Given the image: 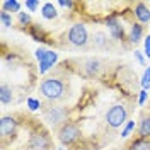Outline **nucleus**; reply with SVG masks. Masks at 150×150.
I'll use <instances>...</instances> for the list:
<instances>
[{
	"mask_svg": "<svg viewBox=\"0 0 150 150\" xmlns=\"http://www.w3.org/2000/svg\"><path fill=\"white\" fill-rule=\"evenodd\" d=\"M17 128V121L12 116H4L0 121V135L2 137H12Z\"/></svg>",
	"mask_w": 150,
	"mask_h": 150,
	"instance_id": "0eeeda50",
	"label": "nucleus"
},
{
	"mask_svg": "<svg viewBox=\"0 0 150 150\" xmlns=\"http://www.w3.org/2000/svg\"><path fill=\"white\" fill-rule=\"evenodd\" d=\"M142 34H143V28L140 24H133L130 31V41L131 43H138L142 39Z\"/></svg>",
	"mask_w": 150,
	"mask_h": 150,
	"instance_id": "f8f14e48",
	"label": "nucleus"
},
{
	"mask_svg": "<svg viewBox=\"0 0 150 150\" xmlns=\"http://www.w3.org/2000/svg\"><path fill=\"white\" fill-rule=\"evenodd\" d=\"M60 5H62V7H68V9H72V7H74V2H60Z\"/></svg>",
	"mask_w": 150,
	"mask_h": 150,
	"instance_id": "a878e982",
	"label": "nucleus"
},
{
	"mask_svg": "<svg viewBox=\"0 0 150 150\" xmlns=\"http://www.w3.org/2000/svg\"><path fill=\"white\" fill-rule=\"evenodd\" d=\"M87 29L84 24H74L70 31H68V41L74 45V46H85L87 45Z\"/></svg>",
	"mask_w": 150,
	"mask_h": 150,
	"instance_id": "20e7f679",
	"label": "nucleus"
},
{
	"mask_svg": "<svg viewBox=\"0 0 150 150\" xmlns=\"http://www.w3.org/2000/svg\"><path fill=\"white\" fill-rule=\"evenodd\" d=\"M46 55H48V51H45L43 48H39V50L36 51V58L39 60V63H41V62H45V58H46Z\"/></svg>",
	"mask_w": 150,
	"mask_h": 150,
	"instance_id": "6ab92c4d",
	"label": "nucleus"
},
{
	"mask_svg": "<svg viewBox=\"0 0 150 150\" xmlns=\"http://www.w3.org/2000/svg\"><path fill=\"white\" fill-rule=\"evenodd\" d=\"M2 7H4V12H19L21 10V4H19L17 0H5L4 4H2Z\"/></svg>",
	"mask_w": 150,
	"mask_h": 150,
	"instance_id": "ddd939ff",
	"label": "nucleus"
},
{
	"mask_svg": "<svg viewBox=\"0 0 150 150\" xmlns=\"http://www.w3.org/2000/svg\"><path fill=\"white\" fill-rule=\"evenodd\" d=\"M135 16H137V19L140 21L142 24H147L150 21V9L145 5V4H137L135 5Z\"/></svg>",
	"mask_w": 150,
	"mask_h": 150,
	"instance_id": "1a4fd4ad",
	"label": "nucleus"
},
{
	"mask_svg": "<svg viewBox=\"0 0 150 150\" xmlns=\"http://www.w3.org/2000/svg\"><path fill=\"white\" fill-rule=\"evenodd\" d=\"M79 137H80V128L75 123H65L58 131V138L63 145H72Z\"/></svg>",
	"mask_w": 150,
	"mask_h": 150,
	"instance_id": "7ed1b4c3",
	"label": "nucleus"
},
{
	"mask_svg": "<svg viewBox=\"0 0 150 150\" xmlns=\"http://www.w3.org/2000/svg\"><path fill=\"white\" fill-rule=\"evenodd\" d=\"M28 106L31 111H36V109H39L41 108V104H39V101L38 99H34V97H29L28 99Z\"/></svg>",
	"mask_w": 150,
	"mask_h": 150,
	"instance_id": "f3484780",
	"label": "nucleus"
},
{
	"mask_svg": "<svg viewBox=\"0 0 150 150\" xmlns=\"http://www.w3.org/2000/svg\"><path fill=\"white\" fill-rule=\"evenodd\" d=\"M126 116H128L126 108L121 106V104H116V106H112L111 109L108 111L106 121H108V125H109L111 128H120L123 123L126 121Z\"/></svg>",
	"mask_w": 150,
	"mask_h": 150,
	"instance_id": "f03ea898",
	"label": "nucleus"
},
{
	"mask_svg": "<svg viewBox=\"0 0 150 150\" xmlns=\"http://www.w3.org/2000/svg\"><path fill=\"white\" fill-rule=\"evenodd\" d=\"M106 24H108V28H109V31H111L112 38H116V39H123V36H125V33H123V26L120 24V21L116 17H106Z\"/></svg>",
	"mask_w": 150,
	"mask_h": 150,
	"instance_id": "6e6552de",
	"label": "nucleus"
},
{
	"mask_svg": "<svg viewBox=\"0 0 150 150\" xmlns=\"http://www.w3.org/2000/svg\"><path fill=\"white\" fill-rule=\"evenodd\" d=\"M145 55L150 58V36L145 39Z\"/></svg>",
	"mask_w": 150,
	"mask_h": 150,
	"instance_id": "b1692460",
	"label": "nucleus"
},
{
	"mask_svg": "<svg viewBox=\"0 0 150 150\" xmlns=\"http://www.w3.org/2000/svg\"><path fill=\"white\" fill-rule=\"evenodd\" d=\"M135 56L138 58V62H140V63H143V58H142V55L138 53V51H135Z\"/></svg>",
	"mask_w": 150,
	"mask_h": 150,
	"instance_id": "bb28decb",
	"label": "nucleus"
},
{
	"mask_svg": "<svg viewBox=\"0 0 150 150\" xmlns=\"http://www.w3.org/2000/svg\"><path fill=\"white\" fill-rule=\"evenodd\" d=\"M19 21H21V24H29L31 17H29L28 14H24V12H19Z\"/></svg>",
	"mask_w": 150,
	"mask_h": 150,
	"instance_id": "412c9836",
	"label": "nucleus"
},
{
	"mask_svg": "<svg viewBox=\"0 0 150 150\" xmlns=\"http://www.w3.org/2000/svg\"><path fill=\"white\" fill-rule=\"evenodd\" d=\"M0 101H2V104L12 103V89L7 84H2V87H0Z\"/></svg>",
	"mask_w": 150,
	"mask_h": 150,
	"instance_id": "9b49d317",
	"label": "nucleus"
},
{
	"mask_svg": "<svg viewBox=\"0 0 150 150\" xmlns=\"http://www.w3.org/2000/svg\"><path fill=\"white\" fill-rule=\"evenodd\" d=\"M145 99H147V91H142V92H140V99H138V103L143 104V103H145Z\"/></svg>",
	"mask_w": 150,
	"mask_h": 150,
	"instance_id": "393cba45",
	"label": "nucleus"
},
{
	"mask_svg": "<svg viewBox=\"0 0 150 150\" xmlns=\"http://www.w3.org/2000/svg\"><path fill=\"white\" fill-rule=\"evenodd\" d=\"M39 91L41 94L50 99V101H56V99H62L63 97V92H65V84L60 80V79H46L43 80L41 85H39Z\"/></svg>",
	"mask_w": 150,
	"mask_h": 150,
	"instance_id": "f257e3e1",
	"label": "nucleus"
},
{
	"mask_svg": "<svg viewBox=\"0 0 150 150\" xmlns=\"http://www.w3.org/2000/svg\"><path fill=\"white\" fill-rule=\"evenodd\" d=\"M43 17L45 19H55L56 17V9L53 4H45L43 5Z\"/></svg>",
	"mask_w": 150,
	"mask_h": 150,
	"instance_id": "2eb2a0df",
	"label": "nucleus"
},
{
	"mask_svg": "<svg viewBox=\"0 0 150 150\" xmlns=\"http://www.w3.org/2000/svg\"><path fill=\"white\" fill-rule=\"evenodd\" d=\"M133 128H135V123H133V121H130V123H128V125H126V128L123 130L121 137H128V135H130V133H131V130H133Z\"/></svg>",
	"mask_w": 150,
	"mask_h": 150,
	"instance_id": "aec40b11",
	"label": "nucleus"
},
{
	"mask_svg": "<svg viewBox=\"0 0 150 150\" xmlns=\"http://www.w3.org/2000/svg\"><path fill=\"white\" fill-rule=\"evenodd\" d=\"M60 150H63V149H60Z\"/></svg>",
	"mask_w": 150,
	"mask_h": 150,
	"instance_id": "c85d7f7f",
	"label": "nucleus"
},
{
	"mask_svg": "<svg viewBox=\"0 0 150 150\" xmlns=\"http://www.w3.org/2000/svg\"><path fill=\"white\" fill-rule=\"evenodd\" d=\"M130 150H150V140L138 138L130 145Z\"/></svg>",
	"mask_w": 150,
	"mask_h": 150,
	"instance_id": "4468645a",
	"label": "nucleus"
},
{
	"mask_svg": "<svg viewBox=\"0 0 150 150\" xmlns=\"http://www.w3.org/2000/svg\"><path fill=\"white\" fill-rule=\"evenodd\" d=\"M38 5H39V4H38L36 0H28V2H26V7H28L29 10H33V12L38 9Z\"/></svg>",
	"mask_w": 150,
	"mask_h": 150,
	"instance_id": "5701e85b",
	"label": "nucleus"
},
{
	"mask_svg": "<svg viewBox=\"0 0 150 150\" xmlns=\"http://www.w3.org/2000/svg\"><path fill=\"white\" fill-rule=\"evenodd\" d=\"M138 138H143L147 140L150 138V116H142V121H140V126H138Z\"/></svg>",
	"mask_w": 150,
	"mask_h": 150,
	"instance_id": "9d476101",
	"label": "nucleus"
},
{
	"mask_svg": "<svg viewBox=\"0 0 150 150\" xmlns=\"http://www.w3.org/2000/svg\"><path fill=\"white\" fill-rule=\"evenodd\" d=\"M145 75H147V77H149V82H150V67H149V70H147V72H145Z\"/></svg>",
	"mask_w": 150,
	"mask_h": 150,
	"instance_id": "cd10ccee",
	"label": "nucleus"
},
{
	"mask_svg": "<svg viewBox=\"0 0 150 150\" xmlns=\"http://www.w3.org/2000/svg\"><path fill=\"white\" fill-rule=\"evenodd\" d=\"M94 45L96 46H106V36L103 33H96L94 34Z\"/></svg>",
	"mask_w": 150,
	"mask_h": 150,
	"instance_id": "dca6fc26",
	"label": "nucleus"
},
{
	"mask_svg": "<svg viewBox=\"0 0 150 150\" xmlns=\"http://www.w3.org/2000/svg\"><path fill=\"white\" fill-rule=\"evenodd\" d=\"M51 145V140L46 133L39 131V133H34L31 138H29V149L31 150H48Z\"/></svg>",
	"mask_w": 150,
	"mask_h": 150,
	"instance_id": "423d86ee",
	"label": "nucleus"
},
{
	"mask_svg": "<svg viewBox=\"0 0 150 150\" xmlns=\"http://www.w3.org/2000/svg\"><path fill=\"white\" fill-rule=\"evenodd\" d=\"M50 68H51V63H48V62H41V65H39V74H46Z\"/></svg>",
	"mask_w": 150,
	"mask_h": 150,
	"instance_id": "4be33fe9",
	"label": "nucleus"
},
{
	"mask_svg": "<svg viewBox=\"0 0 150 150\" xmlns=\"http://www.w3.org/2000/svg\"><path fill=\"white\" fill-rule=\"evenodd\" d=\"M0 19H2V22H4L5 28H10V26H12V17H10L7 12H2V14H0Z\"/></svg>",
	"mask_w": 150,
	"mask_h": 150,
	"instance_id": "a211bd4d",
	"label": "nucleus"
},
{
	"mask_svg": "<svg viewBox=\"0 0 150 150\" xmlns=\"http://www.w3.org/2000/svg\"><path fill=\"white\" fill-rule=\"evenodd\" d=\"M65 118H67V111L63 108H51L45 112V120H46L51 126H58V125H65Z\"/></svg>",
	"mask_w": 150,
	"mask_h": 150,
	"instance_id": "39448f33",
	"label": "nucleus"
}]
</instances>
